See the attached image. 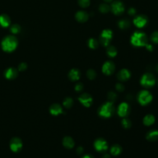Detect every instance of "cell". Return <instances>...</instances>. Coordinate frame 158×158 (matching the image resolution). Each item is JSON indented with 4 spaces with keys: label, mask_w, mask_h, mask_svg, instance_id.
I'll list each match as a JSON object with an SVG mask.
<instances>
[{
    "label": "cell",
    "mask_w": 158,
    "mask_h": 158,
    "mask_svg": "<svg viewBox=\"0 0 158 158\" xmlns=\"http://www.w3.org/2000/svg\"><path fill=\"white\" fill-rule=\"evenodd\" d=\"M122 125L124 127L125 129H129L132 126V122L131 121L128 119H124L122 121Z\"/></svg>",
    "instance_id": "cell-32"
},
{
    "label": "cell",
    "mask_w": 158,
    "mask_h": 158,
    "mask_svg": "<svg viewBox=\"0 0 158 158\" xmlns=\"http://www.w3.org/2000/svg\"><path fill=\"white\" fill-rule=\"evenodd\" d=\"M146 47H147V49H148V50H149V51H151L152 50H153V46H152L150 45L147 44V45H146Z\"/></svg>",
    "instance_id": "cell-40"
},
{
    "label": "cell",
    "mask_w": 158,
    "mask_h": 158,
    "mask_svg": "<svg viewBox=\"0 0 158 158\" xmlns=\"http://www.w3.org/2000/svg\"><path fill=\"white\" fill-rule=\"evenodd\" d=\"M136 13H137V11L135 9H134L133 8H131L128 10V14L130 16H135Z\"/></svg>",
    "instance_id": "cell-38"
},
{
    "label": "cell",
    "mask_w": 158,
    "mask_h": 158,
    "mask_svg": "<svg viewBox=\"0 0 158 158\" xmlns=\"http://www.w3.org/2000/svg\"><path fill=\"white\" fill-rule=\"evenodd\" d=\"M122 152V148L119 144H114L111 148V153L113 156H117Z\"/></svg>",
    "instance_id": "cell-24"
},
{
    "label": "cell",
    "mask_w": 158,
    "mask_h": 158,
    "mask_svg": "<svg viewBox=\"0 0 158 158\" xmlns=\"http://www.w3.org/2000/svg\"><path fill=\"white\" fill-rule=\"evenodd\" d=\"M115 88L118 91V92H123L124 90V86L122 83H117L115 85Z\"/></svg>",
    "instance_id": "cell-37"
},
{
    "label": "cell",
    "mask_w": 158,
    "mask_h": 158,
    "mask_svg": "<svg viewBox=\"0 0 158 158\" xmlns=\"http://www.w3.org/2000/svg\"><path fill=\"white\" fill-rule=\"evenodd\" d=\"M117 24H118L119 27L120 29H122V30H125V29L129 28L130 26V21L127 19H123L120 20L118 22Z\"/></svg>",
    "instance_id": "cell-22"
},
{
    "label": "cell",
    "mask_w": 158,
    "mask_h": 158,
    "mask_svg": "<svg viewBox=\"0 0 158 158\" xmlns=\"http://www.w3.org/2000/svg\"><path fill=\"white\" fill-rule=\"evenodd\" d=\"M27 68V64L25 63H21V64L19 65V67H18V69H19V70H20V71H23V70H25Z\"/></svg>",
    "instance_id": "cell-35"
},
{
    "label": "cell",
    "mask_w": 158,
    "mask_h": 158,
    "mask_svg": "<svg viewBox=\"0 0 158 158\" xmlns=\"http://www.w3.org/2000/svg\"><path fill=\"white\" fill-rule=\"evenodd\" d=\"M63 145L64 146V147L67 148H69V149L73 148L74 146V139H73L70 137H65L63 139Z\"/></svg>",
    "instance_id": "cell-21"
},
{
    "label": "cell",
    "mask_w": 158,
    "mask_h": 158,
    "mask_svg": "<svg viewBox=\"0 0 158 158\" xmlns=\"http://www.w3.org/2000/svg\"><path fill=\"white\" fill-rule=\"evenodd\" d=\"M80 72L77 69H72L69 73V77L72 81L78 80L80 78Z\"/></svg>",
    "instance_id": "cell-19"
},
{
    "label": "cell",
    "mask_w": 158,
    "mask_h": 158,
    "mask_svg": "<svg viewBox=\"0 0 158 158\" xmlns=\"http://www.w3.org/2000/svg\"><path fill=\"white\" fill-rule=\"evenodd\" d=\"M50 111L51 114L54 115H57L63 112V108L59 104H53L50 108Z\"/></svg>",
    "instance_id": "cell-18"
},
{
    "label": "cell",
    "mask_w": 158,
    "mask_h": 158,
    "mask_svg": "<svg viewBox=\"0 0 158 158\" xmlns=\"http://www.w3.org/2000/svg\"><path fill=\"white\" fill-rule=\"evenodd\" d=\"M157 72H158V64H157Z\"/></svg>",
    "instance_id": "cell-44"
},
{
    "label": "cell",
    "mask_w": 158,
    "mask_h": 158,
    "mask_svg": "<svg viewBox=\"0 0 158 158\" xmlns=\"http://www.w3.org/2000/svg\"><path fill=\"white\" fill-rule=\"evenodd\" d=\"M87 44L89 48H90L91 49H93V50L98 48L99 45L98 41L95 38H90L87 41Z\"/></svg>",
    "instance_id": "cell-26"
},
{
    "label": "cell",
    "mask_w": 158,
    "mask_h": 158,
    "mask_svg": "<svg viewBox=\"0 0 158 158\" xmlns=\"http://www.w3.org/2000/svg\"><path fill=\"white\" fill-rule=\"evenodd\" d=\"M147 138L149 141L154 142L158 139V130H150L147 135Z\"/></svg>",
    "instance_id": "cell-20"
},
{
    "label": "cell",
    "mask_w": 158,
    "mask_h": 158,
    "mask_svg": "<svg viewBox=\"0 0 158 158\" xmlns=\"http://www.w3.org/2000/svg\"><path fill=\"white\" fill-rule=\"evenodd\" d=\"M140 82L143 87L145 88H150L154 85L156 79L153 74L150 73H147L142 76Z\"/></svg>",
    "instance_id": "cell-6"
},
{
    "label": "cell",
    "mask_w": 158,
    "mask_h": 158,
    "mask_svg": "<svg viewBox=\"0 0 158 158\" xmlns=\"http://www.w3.org/2000/svg\"><path fill=\"white\" fill-rule=\"evenodd\" d=\"M103 1H104L106 3H110V2H111L112 1V0H103Z\"/></svg>",
    "instance_id": "cell-43"
},
{
    "label": "cell",
    "mask_w": 158,
    "mask_h": 158,
    "mask_svg": "<svg viewBox=\"0 0 158 158\" xmlns=\"http://www.w3.org/2000/svg\"><path fill=\"white\" fill-rule=\"evenodd\" d=\"M102 158H111V156H110V155L108 154H106L105 155H103Z\"/></svg>",
    "instance_id": "cell-42"
},
{
    "label": "cell",
    "mask_w": 158,
    "mask_h": 158,
    "mask_svg": "<svg viewBox=\"0 0 158 158\" xmlns=\"http://www.w3.org/2000/svg\"><path fill=\"white\" fill-rule=\"evenodd\" d=\"M131 75L130 72L129 70L126 69H123L119 72L117 74V78L120 81L125 82L129 80Z\"/></svg>",
    "instance_id": "cell-14"
},
{
    "label": "cell",
    "mask_w": 158,
    "mask_h": 158,
    "mask_svg": "<svg viewBox=\"0 0 158 158\" xmlns=\"http://www.w3.org/2000/svg\"><path fill=\"white\" fill-rule=\"evenodd\" d=\"M78 3L80 7L85 8L89 6L90 4V0H78Z\"/></svg>",
    "instance_id": "cell-30"
},
{
    "label": "cell",
    "mask_w": 158,
    "mask_h": 158,
    "mask_svg": "<svg viewBox=\"0 0 158 158\" xmlns=\"http://www.w3.org/2000/svg\"><path fill=\"white\" fill-rule=\"evenodd\" d=\"M113 36L112 32L109 29L104 30L101 33L100 36V43L104 46H108L110 44V42L112 40Z\"/></svg>",
    "instance_id": "cell-4"
},
{
    "label": "cell",
    "mask_w": 158,
    "mask_h": 158,
    "mask_svg": "<svg viewBox=\"0 0 158 158\" xmlns=\"http://www.w3.org/2000/svg\"><path fill=\"white\" fill-rule=\"evenodd\" d=\"M102 70L107 75H111L115 70V65L112 61H107L103 64Z\"/></svg>",
    "instance_id": "cell-13"
},
{
    "label": "cell",
    "mask_w": 158,
    "mask_h": 158,
    "mask_svg": "<svg viewBox=\"0 0 158 158\" xmlns=\"http://www.w3.org/2000/svg\"><path fill=\"white\" fill-rule=\"evenodd\" d=\"M83 89V84L81 83H77V85H75V90L78 92H80L81 91H82Z\"/></svg>",
    "instance_id": "cell-36"
},
{
    "label": "cell",
    "mask_w": 158,
    "mask_h": 158,
    "mask_svg": "<svg viewBox=\"0 0 158 158\" xmlns=\"http://www.w3.org/2000/svg\"><path fill=\"white\" fill-rule=\"evenodd\" d=\"M151 40L154 43H158V31H155L151 35Z\"/></svg>",
    "instance_id": "cell-33"
},
{
    "label": "cell",
    "mask_w": 158,
    "mask_h": 158,
    "mask_svg": "<svg viewBox=\"0 0 158 158\" xmlns=\"http://www.w3.org/2000/svg\"><path fill=\"white\" fill-rule=\"evenodd\" d=\"M115 108L112 102L108 101L104 103L99 109L98 114L101 117L104 118L110 117L114 112Z\"/></svg>",
    "instance_id": "cell-3"
},
{
    "label": "cell",
    "mask_w": 158,
    "mask_h": 158,
    "mask_svg": "<svg viewBox=\"0 0 158 158\" xmlns=\"http://www.w3.org/2000/svg\"><path fill=\"white\" fill-rule=\"evenodd\" d=\"M18 40L14 35H8L4 37L1 41V48L4 51L11 53L17 47Z\"/></svg>",
    "instance_id": "cell-1"
},
{
    "label": "cell",
    "mask_w": 158,
    "mask_h": 158,
    "mask_svg": "<svg viewBox=\"0 0 158 158\" xmlns=\"http://www.w3.org/2000/svg\"><path fill=\"white\" fill-rule=\"evenodd\" d=\"M87 77L90 79V80H93L95 79L96 77V73L93 69H89L87 72Z\"/></svg>",
    "instance_id": "cell-31"
},
{
    "label": "cell",
    "mask_w": 158,
    "mask_h": 158,
    "mask_svg": "<svg viewBox=\"0 0 158 158\" xmlns=\"http://www.w3.org/2000/svg\"><path fill=\"white\" fill-rule=\"evenodd\" d=\"M148 41L147 35L139 31L133 33L130 38L132 45L136 47L146 46V45L148 44Z\"/></svg>",
    "instance_id": "cell-2"
},
{
    "label": "cell",
    "mask_w": 158,
    "mask_h": 158,
    "mask_svg": "<svg viewBox=\"0 0 158 158\" xmlns=\"http://www.w3.org/2000/svg\"><path fill=\"white\" fill-rule=\"evenodd\" d=\"M154 121L155 118L153 115L151 114H148L147 115H146L143 119V123L147 126H149L152 124H153L154 123Z\"/></svg>",
    "instance_id": "cell-23"
},
{
    "label": "cell",
    "mask_w": 158,
    "mask_h": 158,
    "mask_svg": "<svg viewBox=\"0 0 158 158\" xmlns=\"http://www.w3.org/2000/svg\"><path fill=\"white\" fill-rule=\"evenodd\" d=\"M108 98L111 102H114L117 98V95L114 92H110L108 93Z\"/></svg>",
    "instance_id": "cell-34"
},
{
    "label": "cell",
    "mask_w": 158,
    "mask_h": 158,
    "mask_svg": "<svg viewBox=\"0 0 158 158\" xmlns=\"http://www.w3.org/2000/svg\"><path fill=\"white\" fill-rule=\"evenodd\" d=\"M21 27L18 24H14L10 27V31L13 34H17L21 32Z\"/></svg>",
    "instance_id": "cell-28"
},
{
    "label": "cell",
    "mask_w": 158,
    "mask_h": 158,
    "mask_svg": "<svg viewBox=\"0 0 158 158\" xmlns=\"http://www.w3.org/2000/svg\"><path fill=\"white\" fill-rule=\"evenodd\" d=\"M11 149L15 153L19 152L22 148V142L19 138L14 137L11 139L10 142Z\"/></svg>",
    "instance_id": "cell-9"
},
{
    "label": "cell",
    "mask_w": 158,
    "mask_h": 158,
    "mask_svg": "<svg viewBox=\"0 0 158 158\" xmlns=\"http://www.w3.org/2000/svg\"><path fill=\"white\" fill-rule=\"evenodd\" d=\"M148 23V19L145 15H138L133 20V23L138 28H143L147 25Z\"/></svg>",
    "instance_id": "cell-8"
},
{
    "label": "cell",
    "mask_w": 158,
    "mask_h": 158,
    "mask_svg": "<svg viewBox=\"0 0 158 158\" xmlns=\"http://www.w3.org/2000/svg\"><path fill=\"white\" fill-rule=\"evenodd\" d=\"M77 153L78 154H81L82 153H83V149L82 147H78L77 149Z\"/></svg>",
    "instance_id": "cell-39"
},
{
    "label": "cell",
    "mask_w": 158,
    "mask_h": 158,
    "mask_svg": "<svg viewBox=\"0 0 158 158\" xmlns=\"http://www.w3.org/2000/svg\"><path fill=\"white\" fill-rule=\"evenodd\" d=\"M110 7L112 13L117 16L122 14L125 11V6L124 4L119 1H115L112 2Z\"/></svg>",
    "instance_id": "cell-7"
},
{
    "label": "cell",
    "mask_w": 158,
    "mask_h": 158,
    "mask_svg": "<svg viewBox=\"0 0 158 158\" xmlns=\"http://www.w3.org/2000/svg\"><path fill=\"white\" fill-rule=\"evenodd\" d=\"M110 10H111V7L106 3L101 4L99 6V11L103 14L107 13Z\"/></svg>",
    "instance_id": "cell-27"
},
{
    "label": "cell",
    "mask_w": 158,
    "mask_h": 158,
    "mask_svg": "<svg viewBox=\"0 0 158 158\" xmlns=\"http://www.w3.org/2000/svg\"><path fill=\"white\" fill-rule=\"evenodd\" d=\"M11 19L7 14L0 15V26L3 27H8L10 26Z\"/></svg>",
    "instance_id": "cell-17"
},
{
    "label": "cell",
    "mask_w": 158,
    "mask_h": 158,
    "mask_svg": "<svg viewBox=\"0 0 158 158\" xmlns=\"http://www.w3.org/2000/svg\"><path fill=\"white\" fill-rule=\"evenodd\" d=\"M73 104H74V101H73V100L71 98H66L63 102V105L66 108H70L72 106Z\"/></svg>",
    "instance_id": "cell-29"
},
{
    "label": "cell",
    "mask_w": 158,
    "mask_h": 158,
    "mask_svg": "<svg viewBox=\"0 0 158 158\" xmlns=\"http://www.w3.org/2000/svg\"><path fill=\"white\" fill-rule=\"evenodd\" d=\"M153 100V96L151 93L147 90H143L138 95V101L142 106L148 105Z\"/></svg>",
    "instance_id": "cell-5"
},
{
    "label": "cell",
    "mask_w": 158,
    "mask_h": 158,
    "mask_svg": "<svg viewBox=\"0 0 158 158\" xmlns=\"http://www.w3.org/2000/svg\"><path fill=\"white\" fill-rule=\"evenodd\" d=\"M130 106L126 102H122L119 106L117 109V113L120 117H126L130 112Z\"/></svg>",
    "instance_id": "cell-11"
},
{
    "label": "cell",
    "mask_w": 158,
    "mask_h": 158,
    "mask_svg": "<svg viewBox=\"0 0 158 158\" xmlns=\"http://www.w3.org/2000/svg\"><path fill=\"white\" fill-rule=\"evenodd\" d=\"M78 100L85 107H90L92 104L93 98L88 93H83L78 98Z\"/></svg>",
    "instance_id": "cell-12"
},
{
    "label": "cell",
    "mask_w": 158,
    "mask_h": 158,
    "mask_svg": "<svg viewBox=\"0 0 158 158\" xmlns=\"http://www.w3.org/2000/svg\"><path fill=\"white\" fill-rule=\"evenodd\" d=\"M89 17L88 14L87 12L84 11H79L75 14V19L76 20L81 23L85 22L88 21Z\"/></svg>",
    "instance_id": "cell-15"
},
{
    "label": "cell",
    "mask_w": 158,
    "mask_h": 158,
    "mask_svg": "<svg viewBox=\"0 0 158 158\" xmlns=\"http://www.w3.org/2000/svg\"><path fill=\"white\" fill-rule=\"evenodd\" d=\"M107 54L109 57L110 58H114L117 55V49L113 46H109L106 51Z\"/></svg>",
    "instance_id": "cell-25"
},
{
    "label": "cell",
    "mask_w": 158,
    "mask_h": 158,
    "mask_svg": "<svg viewBox=\"0 0 158 158\" xmlns=\"http://www.w3.org/2000/svg\"><path fill=\"white\" fill-rule=\"evenodd\" d=\"M94 146L95 149L100 152L105 151L107 149L108 145L106 140L102 138H98L95 142Z\"/></svg>",
    "instance_id": "cell-10"
},
{
    "label": "cell",
    "mask_w": 158,
    "mask_h": 158,
    "mask_svg": "<svg viewBox=\"0 0 158 158\" xmlns=\"http://www.w3.org/2000/svg\"><path fill=\"white\" fill-rule=\"evenodd\" d=\"M18 75V71L16 69L13 68H9L7 69L4 72L5 77L9 79V80H13L17 77Z\"/></svg>",
    "instance_id": "cell-16"
},
{
    "label": "cell",
    "mask_w": 158,
    "mask_h": 158,
    "mask_svg": "<svg viewBox=\"0 0 158 158\" xmlns=\"http://www.w3.org/2000/svg\"><path fill=\"white\" fill-rule=\"evenodd\" d=\"M82 158H93V157L91 155L87 154V155H85L84 156H83Z\"/></svg>",
    "instance_id": "cell-41"
}]
</instances>
